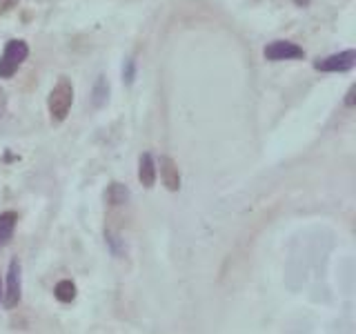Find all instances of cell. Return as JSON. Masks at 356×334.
Segmentation results:
<instances>
[{"instance_id": "obj_12", "label": "cell", "mask_w": 356, "mask_h": 334, "mask_svg": "<svg viewBox=\"0 0 356 334\" xmlns=\"http://www.w3.org/2000/svg\"><path fill=\"white\" fill-rule=\"evenodd\" d=\"M122 81H125L127 85H131L134 81H136V61L134 58H127L125 63H122Z\"/></svg>"}, {"instance_id": "obj_1", "label": "cell", "mask_w": 356, "mask_h": 334, "mask_svg": "<svg viewBox=\"0 0 356 334\" xmlns=\"http://www.w3.org/2000/svg\"><path fill=\"white\" fill-rule=\"evenodd\" d=\"M74 105V85L67 76L58 78V83L54 85L47 98V109H49V118L51 122H63L70 116Z\"/></svg>"}, {"instance_id": "obj_13", "label": "cell", "mask_w": 356, "mask_h": 334, "mask_svg": "<svg viewBox=\"0 0 356 334\" xmlns=\"http://www.w3.org/2000/svg\"><path fill=\"white\" fill-rule=\"evenodd\" d=\"M105 239H107V245H109V250H111V254H120V248H118V237H114L111 232H107L105 234Z\"/></svg>"}, {"instance_id": "obj_2", "label": "cell", "mask_w": 356, "mask_h": 334, "mask_svg": "<svg viewBox=\"0 0 356 334\" xmlns=\"http://www.w3.org/2000/svg\"><path fill=\"white\" fill-rule=\"evenodd\" d=\"M27 56H29V45L20 38H11L5 45L3 54H0V78L7 81V78L14 76L22 67V63L27 61Z\"/></svg>"}, {"instance_id": "obj_3", "label": "cell", "mask_w": 356, "mask_h": 334, "mask_svg": "<svg viewBox=\"0 0 356 334\" xmlns=\"http://www.w3.org/2000/svg\"><path fill=\"white\" fill-rule=\"evenodd\" d=\"M356 67V51L354 49H345L339 54L325 56V58H316L314 61V70L316 72H325V74H345L352 72Z\"/></svg>"}, {"instance_id": "obj_9", "label": "cell", "mask_w": 356, "mask_h": 334, "mask_svg": "<svg viewBox=\"0 0 356 334\" xmlns=\"http://www.w3.org/2000/svg\"><path fill=\"white\" fill-rule=\"evenodd\" d=\"M129 198H131V192L125 185H122V183H109L107 192H105V200H107L109 205H114V207L127 205Z\"/></svg>"}, {"instance_id": "obj_8", "label": "cell", "mask_w": 356, "mask_h": 334, "mask_svg": "<svg viewBox=\"0 0 356 334\" xmlns=\"http://www.w3.org/2000/svg\"><path fill=\"white\" fill-rule=\"evenodd\" d=\"M16 225H18L16 212H3V214H0V252H3L11 243V239H14Z\"/></svg>"}, {"instance_id": "obj_11", "label": "cell", "mask_w": 356, "mask_h": 334, "mask_svg": "<svg viewBox=\"0 0 356 334\" xmlns=\"http://www.w3.org/2000/svg\"><path fill=\"white\" fill-rule=\"evenodd\" d=\"M94 98V105L96 107H103L105 103H107V96H109V85H107V81H105V76H98V81H96V85H94V94H92Z\"/></svg>"}, {"instance_id": "obj_7", "label": "cell", "mask_w": 356, "mask_h": 334, "mask_svg": "<svg viewBox=\"0 0 356 334\" xmlns=\"http://www.w3.org/2000/svg\"><path fill=\"white\" fill-rule=\"evenodd\" d=\"M156 176H159V165H156L154 156L149 152L140 154L138 159V181L143 187H154L156 185Z\"/></svg>"}, {"instance_id": "obj_17", "label": "cell", "mask_w": 356, "mask_h": 334, "mask_svg": "<svg viewBox=\"0 0 356 334\" xmlns=\"http://www.w3.org/2000/svg\"><path fill=\"white\" fill-rule=\"evenodd\" d=\"M0 301H3V283H0Z\"/></svg>"}, {"instance_id": "obj_16", "label": "cell", "mask_w": 356, "mask_h": 334, "mask_svg": "<svg viewBox=\"0 0 356 334\" xmlns=\"http://www.w3.org/2000/svg\"><path fill=\"white\" fill-rule=\"evenodd\" d=\"M292 3H294L296 7H309L312 0H292Z\"/></svg>"}, {"instance_id": "obj_10", "label": "cell", "mask_w": 356, "mask_h": 334, "mask_svg": "<svg viewBox=\"0 0 356 334\" xmlns=\"http://www.w3.org/2000/svg\"><path fill=\"white\" fill-rule=\"evenodd\" d=\"M76 283L72 281V278H63V281H58L54 285V296L60 301V303H72V301H76Z\"/></svg>"}, {"instance_id": "obj_5", "label": "cell", "mask_w": 356, "mask_h": 334, "mask_svg": "<svg viewBox=\"0 0 356 334\" xmlns=\"http://www.w3.org/2000/svg\"><path fill=\"white\" fill-rule=\"evenodd\" d=\"M22 299V270H20V261L11 259L9 261V270H7V287L3 292V303L7 310H14Z\"/></svg>"}, {"instance_id": "obj_6", "label": "cell", "mask_w": 356, "mask_h": 334, "mask_svg": "<svg viewBox=\"0 0 356 334\" xmlns=\"http://www.w3.org/2000/svg\"><path fill=\"white\" fill-rule=\"evenodd\" d=\"M161 181L163 185L170 189V192H178L181 189V172H178V165L170 156H161Z\"/></svg>"}, {"instance_id": "obj_15", "label": "cell", "mask_w": 356, "mask_h": 334, "mask_svg": "<svg viewBox=\"0 0 356 334\" xmlns=\"http://www.w3.org/2000/svg\"><path fill=\"white\" fill-rule=\"evenodd\" d=\"M18 3V0H0V11H3V14H5V11H9L11 7H14Z\"/></svg>"}, {"instance_id": "obj_4", "label": "cell", "mask_w": 356, "mask_h": 334, "mask_svg": "<svg viewBox=\"0 0 356 334\" xmlns=\"http://www.w3.org/2000/svg\"><path fill=\"white\" fill-rule=\"evenodd\" d=\"M265 61H272V63H281V61H298L305 56V49L300 45L292 42V40H274V42H267L265 49H263Z\"/></svg>"}, {"instance_id": "obj_14", "label": "cell", "mask_w": 356, "mask_h": 334, "mask_svg": "<svg viewBox=\"0 0 356 334\" xmlns=\"http://www.w3.org/2000/svg\"><path fill=\"white\" fill-rule=\"evenodd\" d=\"M354 94H356V87L352 85L348 89V94H345V107H354Z\"/></svg>"}]
</instances>
